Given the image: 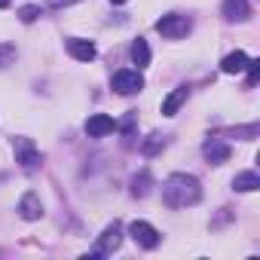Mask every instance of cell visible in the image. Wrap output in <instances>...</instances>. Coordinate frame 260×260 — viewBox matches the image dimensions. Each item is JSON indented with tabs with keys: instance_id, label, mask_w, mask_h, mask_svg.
<instances>
[{
	"instance_id": "1",
	"label": "cell",
	"mask_w": 260,
	"mask_h": 260,
	"mask_svg": "<svg viewBox=\"0 0 260 260\" xmlns=\"http://www.w3.org/2000/svg\"><path fill=\"white\" fill-rule=\"evenodd\" d=\"M202 199V187L193 175L187 172H175L162 181V202L169 208H190Z\"/></svg>"
},
{
	"instance_id": "2",
	"label": "cell",
	"mask_w": 260,
	"mask_h": 260,
	"mask_svg": "<svg viewBox=\"0 0 260 260\" xmlns=\"http://www.w3.org/2000/svg\"><path fill=\"white\" fill-rule=\"evenodd\" d=\"M122 245V226L113 220L110 226H104V233L98 236V245H95V251L92 254H86V260H95V257H110L116 248Z\"/></svg>"
},
{
	"instance_id": "3",
	"label": "cell",
	"mask_w": 260,
	"mask_h": 260,
	"mask_svg": "<svg viewBox=\"0 0 260 260\" xmlns=\"http://www.w3.org/2000/svg\"><path fill=\"white\" fill-rule=\"evenodd\" d=\"M190 28H193V22H190L187 16H178V13H172V16H162V19L156 22V31H159L162 37H169V40L187 37V34H190Z\"/></svg>"
},
{
	"instance_id": "4",
	"label": "cell",
	"mask_w": 260,
	"mask_h": 260,
	"mask_svg": "<svg viewBox=\"0 0 260 260\" xmlns=\"http://www.w3.org/2000/svg\"><path fill=\"white\" fill-rule=\"evenodd\" d=\"M144 89V77L138 71H116L113 74V92L116 95H135Z\"/></svg>"
},
{
	"instance_id": "5",
	"label": "cell",
	"mask_w": 260,
	"mask_h": 260,
	"mask_svg": "<svg viewBox=\"0 0 260 260\" xmlns=\"http://www.w3.org/2000/svg\"><path fill=\"white\" fill-rule=\"evenodd\" d=\"M128 233H132V239H135V242H138L141 248H147V251L159 248V242H162L159 230H156V226H150L147 220H135L132 226H128Z\"/></svg>"
},
{
	"instance_id": "6",
	"label": "cell",
	"mask_w": 260,
	"mask_h": 260,
	"mask_svg": "<svg viewBox=\"0 0 260 260\" xmlns=\"http://www.w3.org/2000/svg\"><path fill=\"white\" fill-rule=\"evenodd\" d=\"M13 150H16V162H22L25 172H34V169L40 166V153H37V147L31 144V138H16Z\"/></svg>"
},
{
	"instance_id": "7",
	"label": "cell",
	"mask_w": 260,
	"mask_h": 260,
	"mask_svg": "<svg viewBox=\"0 0 260 260\" xmlns=\"http://www.w3.org/2000/svg\"><path fill=\"white\" fill-rule=\"evenodd\" d=\"M86 132H89L92 138H104V135L116 132V119L107 116V113H95V116L86 119Z\"/></svg>"
},
{
	"instance_id": "8",
	"label": "cell",
	"mask_w": 260,
	"mask_h": 260,
	"mask_svg": "<svg viewBox=\"0 0 260 260\" xmlns=\"http://www.w3.org/2000/svg\"><path fill=\"white\" fill-rule=\"evenodd\" d=\"M68 52H71L77 61H92V58L98 55L95 43H92V40H83V37H71V40H68Z\"/></svg>"
},
{
	"instance_id": "9",
	"label": "cell",
	"mask_w": 260,
	"mask_h": 260,
	"mask_svg": "<svg viewBox=\"0 0 260 260\" xmlns=\"http://www.w3.org/2000/svg\"><path fill=\"white\" fill-rule=\"evenodd\" d=\"M202 153H205V159H208L211 166H220V162L230 159V144H226V141H217V138H208L205 147H202Z\"/></svg>"
},
{
	"instance_id": "10",
	"label": "cell",
	"mask_w": 260,
	"mask_h": 260,
	"mask_svg": "<svg viewBox=\"0 0 260 260\" xmlns=\"http://www.w3.org/2000/svg\"><path fill=\"white\" fill-rule=\"evenodd\" d=\"M19 214H22L25 220H40V217H43V202H40V196H37V193H25V196L19 199Z\"/></svg>"
},
{
	"instance_id": "11",
	"label": "cell",
	"mask_w": 260,
	"mask_h": 260,
	"mask_svg": "<svg viewBox=\"0 0 260 260\" xmlns=\"http://www.w3.org/2000/svg\"><path fill=\"white\" fill-rule=\"evenodd\" d=\"M187 98H190V89H187V86H178V89H172V92L166 95V101H162V116H175Z\"/></svg>"
},
{
	"instance_id": "12",
	"label": "cell",
	"mask_w": 260,
	"mask_h": 260,
	"mask_svg": "<svg viewBox=\"0 0 260 260\" xmlns=\"http://www.w3.org/2000/svg\"><path fill=\"white\" fill-rule=\"evenodd\" d=\"M223 16L230 22H248V16H251L248 0H223Z\"/></svg>"
},
{
	"instance_id": "13",
	"label": "cell",
	"mask_w": 260,
	"mask_h": 260,
	"mask_svg": "<svg viewBox=\"0 0 260 260\" xmlns=\"http://www.w3.org/2000/svg\"><path fill=\"white\" fill-rule=\"evenodd\" d=\"M257 187H260V175L257 172H239L233 178V190L236 193H254Z\"/></svg>"
},
{
	"instance_id": "14",
	"label": "cell",
	"mask_w": 260,
	"mask_h": 260,
	"mask_svg": "<svg viewBox=\"0 0 260 260\" xmlns=\"http://www.w3.org/2000/svg\"><path fill=\"white\" fill-rule=\"evenodd\" d=\"M248 68V55L242 52V49H236V52H230L223 61H220V71L223 74H242Z\"/></svg>"
},
{
	"instance_id": "15",
	"label": "cell",
	"mask_w": 260,
	"mask_h": 260,
	"mask_svg": "<svg viewBox=\"0 0 260 260\" xmlns=\"http://www.w3.org/2000/svg\"><path fill=\"white\" fill-rule=\"evenodd\" d=\"M132 61H135L138 68H147V64H150V46H147L144 37H138V40L132 43Z\"/></svg>"
},
{
	"instance_id": "16",
	"label": "cell",
	"mask_w": 260,
	"mask_h": 260,
	"mask_svg": "<svg viewBox=\"0 0 260 260\" xmlns=\"http://www.w3.org/2000/svg\"><path fill=\"white\" fill-rule=\"evenodd\" d=\"M132 193H135V196H147V193H150V175H147V172L135 175V181H132Z\"/></svg>"
},
{
	"instance_id": "17",
	"label": "cell",
	"mask_w": 260,
	"mask_h": 260,
	"mask_svg": "<svg viewBox=\"0 0 260 260\" xmlns=\"http://www.w3.org/2000/svg\"><path fill=\"white\" fill-rule=\"evenodd\" d=\"M13 61H16V46L0 43V68H10Z\"/></svg>"
},
{
	"instance_id": "18",
	"label": "cell",
	"mask_w": 260,
	"mask_h": 260,
	"mask_svg": "<svg viewBox=\"0 0 260 260\" xmlns=\"http://www.w3.org/2000/svg\"><path fill=\"white\" fill-rule=\"evenodd\" d=\"M162 144H166V141H162V135H150V141H144V144H141V153H144V156H153Z\"/></svg>"
},
{
	"instance_id": "19",
	"label": "cell",
	"mask_w": 260,
	"mask_h": 260,
	"mask_svg": "<svg viewBox=\"0 0 260 260\" xmlns=\"http://www.w3.org/2000/svg\"><path fill=\"white\" fill-rule=\"evenodd\" d=\"M245 71H248V83L254 86V83L260 80V61H257V58H254V61L248 58V68H245Z\"/></svg>"
},
{
	"instance_id": "20",
	"label": "cell",
	"mask_w": 260,
	"mask_h": 260,
	"mask_svg": "<svg viewBox=\"0 0 260 260\" xmlns=\"http://www.w3.org/2000/svg\"><path fill=\"white\" fill-rule=\"evenodd\" d=\"M37 16H40V10H37V7H25V10L19 13V19H22V22H34Z\"/></svg>"
},
{
	"instance_id": "21",
	"label": "cell",
	"mask_w": 260,
	"mask_h": 260,
	"mask_svg": "<svg viewBox=\"0 0 260 260\" xmlns=\"http://www.w3.org/2000/svg\"><path fill=\"white\" fill-rule=\"evenodd\" d=\"M74 4H80V0H49V7H52V10H61V7H74Z\"/></svg>"
},
{
	"instance_id": "22",
	"label": "cell",
	"mask_w": 260,
	"mask_h": 260,
	"mask_svg": "<svg viewBox=\"0 0 260 260\" xmlns=\"http://www.w3.org/2000/svg\"><path fill=\"white\" fill-rule=\"evenodd\" d=\"M10 7V0H0V10H7Z\"/></svg>"
},
{
	"instance_id": "23",
	"label": "cell",
	"mask_w": 260,
	"mask_h": 260,
	"mask_svg": "<svg viewBox=\"0 0 260 260\" xmlns=\"http://www.w3.org/2000/svg\"><path fill=\"white\" fill-rule=\"evenodd\" d=\"M110 4H116V7H119V4H125V0H110Z\"/></svg>"
}]
</instances>
